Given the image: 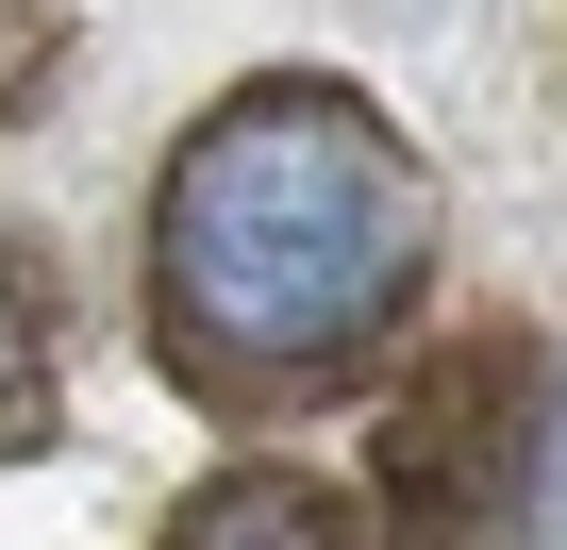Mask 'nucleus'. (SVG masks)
I'll return each instance as SVG.
<instances>
[{
    "mask_svg": "<svg viewBox=\"0 0 567 550\" xmlns=\"http://www.w3.org/2000/svg\"><path fill=\"white\" fill-rule=\"evenodd\" d=\"M534 417L550 367L517 334L417 351V384L384 401V550H534Z\"/></svg>",
    "mask_w": 567,
    "mask_h": 550,
    "instance_id": "f03ea898",
    "label": "nucleus"
},
{
    "mask_svg": "<svg viewBox=\"0 0 567 550\" xmlns=\"http://www.w3.org/2000/svg\"><path fill=\"white\" fill-rule=\"evenodd\" d=\"M51 401H68V284H51V250L0 217V467L51 450Z\"/></svg>",
    "mask_w": 567,
    "mask_h": 550,
    "instance_id": "7ed1b4c3",
    "label": "nucleus"
},
{
    "mask_svg": "<svg viewBox=\"0 0 567 550\" xmlns=\"http://www.w3.org/2000/svg\"><path fill=\"white\" fill-rule=\"evenodd\" d=\"M51 84H68V0H0V134L51 117Z\"/></svg>",
    "mask_w": 567,
    "mask_h": 550,
    "instance_id": "39448f33",
    "label": "nucleus"
},
{
    "mask_svg": "<svg viewBox=\"0 0 567 550\" xmlns=\"http://www.w3.org/2000/svg\"><path fill=\"white\" fill-rule=\"evenodd\" d=\"M534 533L567 550V384H550V417H534Z\"/></svg>",
    "mask_w": 567,
    "mask_h": 550,
    "instance_id": "423d86ee",
    "label": "nucleus"
},
{
    "mask_svg": "<svg viewBox=\"0 0 567 550\" xmlns=\"http://www.w3.org/2000/svg\"><path fill=\"white\" fill-rule=\"evenodd\" d=\"M417 284H434V184L318 68L234 84L151 184V351L200 417L351 401L401 351Z\"/></svg>",
    "mask_w": 567,
    "mask_h": 550,
    "instance_id": "f257e3e1",
    "label": "nucleus"
},
{
    "mask_svg": "<svg viewBox=\"0 0 567 550\" xmlns=\"http://www.w3.org/2000/svg\"><path fill=\"white\" fill-rule=\"evenodd\" d=\"M167 550H368V533H351V500H334L318 467H217V484L167 517Z\"/></svg>",
    "mask_w": 567,
    "mask_h": 550,
    "instance_id": "20e7f679",
    "label": "nucleus"
}]
</instances>
